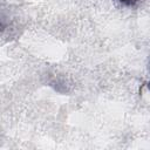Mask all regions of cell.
I'll use <instances>...</instances> for the list:
<instances>
[{
    "mask_svg": "<svg viewBox=\"0 0 150 150\" xmlns=\"http://www.w3.org/2000/svg\"><path fill=\"white\" fill-rule=\"evenodd\" d=\"M121 2H123V4H125V5H131L135 0H120Z\"/></svg>",
    "mask_w": 150,
    "mask_h": 150,
    "instance_id": "1",
    "label": "cell"
}]
</instances>
